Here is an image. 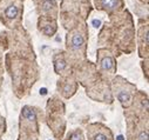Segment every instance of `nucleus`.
Masks as SVG:
<instances>
[{
  "label": "nucleus",
  "instance_id": "nucleus-1",
  "mask_svg": "<svg viewBox=\"0 0 149 140\" xmlns=\"http://www.w3.org/2000/svg\"><path fill=\"white\" fill-rule=\"evenodd\" d=\"M85 34H87V29L84 26L73 28L67 34V47H68V50L80 51V50L85 48V46H86Z\"/></svg>",
  "mask_w": 149,
  "mask_h": 140
},
{
  "label": "nucleus",
  "instance_id": "nucleus-2",
  "mask_svg": "<svg viewBox=\"0 0 149 140\" xmlns=\"http://www.w3.org/2000/svg\"><path fill=\"white\" fill-rule=\"evenodd\" d=\"M94 3L97 10L104 11L110 15L119 12L123 7V0H94Z\"/></svg>",
  "mask_w": 149,
  "mask_h": 140
},
{
  "label": "nucleus",
  "instance_id": "nucleus-3",
  "mask_svg": "<svg viewBox=\"0 0 149 140\" xmlns=\"http://www.w3.org/2000/svg\"><path fill=\"white\" fill-rule=\"evenodd\" d=\"M1 14H3V21H5L6 24L14 22L20 17V8L14 1H10L8 4L5 5V8L3 10Z\"/></svg>",
  "mask_w": 149,
  "mask_h": 140
},
{
  "label": "nucleus",
  "instance_id": "nucleus-4",
  "mask_svg": "<svg viewBox=\"0 0 149 140\" xmlns=\"http://www.w3.org/2000/svg\"><path fill=\"white\" fill-rule=\"evenodd\" d=\"M39 29L46 34V36H53L56 31V22L55 18L47 17V15H41L39 18Z\"/></svg>",
  "mask_w": 149,
  "mask_h": 140
},
{
  "label": "nucleus",
  "instance_id": "nucleus-5",
  "mask_svg": "<svg viewBox=\"0 0 149 140\" xmlns=\"http://www.w3.org/2000/svg\"><path fill=\"white\" fill-rule=\"evenodd\" d=\"M36 7L41 12L48 13L47 17L55 18L58 13V5L55 3V0H35Z\"/></svg>",
  "mask_w": 149,
  "mask_h": 140
},
{
  "label": "nucleus",
  "instance_id": "nucleus-6",
  "mask_svg": "<svg viewBox=\"0 0 149 140\" xmlns=\"http://www.w3.org/2000/svg\"><path fill=\"white\" fill-rule=\"evenodd\" d=\"M100 65H101V68L103 71H111L114 68V59L113 57H110L109 54H104L102 58H101V61H100Z\"/></svg>",
  "mask_w": 149,
  "mask_h": 140
},
{
  "label": "nucleus",
  "instance_id": "nucleus-7",
  "mask_svg": "<svg viewBox=\"0 0 149 140\" xmlns=\"http://www.w3.org/2000/svg\"><path fill=\"white\" fill-rule=\"evenodd\" d=\"M116 97H118V99L122 102V105L123 106H128V105L130 104V101H132V94H130V92L129 91H125L123 88H121L118 93H116Z\"/></svg>",
  "mask_w": 149,
  "mask_h": 140
},
{
  "label": "nucleus",
  "instance_id": "nucleus-8",
  "mask_svg": "<svg viewBox=\"0 0 149 140\" xmlns=\"http://www.w3.org/2000/svg\"><path fill=\"white\" fill-rule=\"evenodd\" d=\"M22 117L26 120H28V121H33V120H35L36 114H35V111L33 108H31V107H24V110H22Z\"/></svg>",
  "mask_w": 149,
  "mask_h": 140
},
{
  "label": "nucleus",
  "instance_id": "nucleus-9",
  "mask_svg": "<svg viewBox=\"0 0 149 140\" xmlns=\"http://www.w3.org/2000/svg\"><path fill=\"white\" fill-rule=\"evenodd\" d=\"M65 67H66V62H65L63 60H58V61H55V69H56L58 72L62 71Z\"/></svg>",
  "mask_w": 149,
  "mask_h": 140
},
{
  "label": "nucleus",
  "instance_id": "nucleus-10",
  "mask_svg": "<svg viewBox=\"0 0 149 140\" xmlns=\"http://www.w3.org/2000/svg\"><path fill=\"white\" fill-rule=\"evenodd\" d=\"M94 140H107V136H106V134L104 133H97V134H95V136H94Z\"/></svg>",
  "mask_w": 149,
  "mask_h": 140
},
{
  "label": "nucleus",
  "instance_id": "nucleus-11",
  "mask_svg": "<svg viewBox=\"0 0 149 140\" xmlns=\"http://www.w3.org/2000/svg\"><path fill=\"white\" fill-rule=\"evenodd\" d=\"M139 140H148V132L147 131L141 132L139 135Z\"/></svg>",
  "mask_w": 149,
  "mask_h": 140
},
{
  "label": "nucleus",
  "instance_id": "nucleus-12",
  "mask_svg": "<svg viewBox=\"0 0 149 140\" xmlns=\"http://www.w3.org/2000/svg\"><path fill=\"white\" fill-rule=\"evenodd\" d=\"M101 25V21L100 20H93V26L94 27H99Z\"/></svg>",
  "mask_w": 149,
  "mask_h": 140
},
{
  "label": "nucleus",
  "instance_id": "nucleus-13",
  "mask_svg": "<svg viewBox=\"0 0 149 140\" xmlns=\"http://www.w3.org/2000/svg\"><path fill=\"white\" fill-rule=\"evenodd\" d=\"M118 140H123V136H122V135H119V136H118Z\"/></svg>",
  "mask_w": 149,
  "mask_h": 140
},
{
  "label": "nucleus",
  "instance_id": "nucleus-14",
  "mask_svg": "<svg viewBox=\"0 0 149 140\" xmlns=\"http://www.w3.org/2000/svg\"><path fill=\"white\" fill-rule=\"evenodd\" d=\"M142 1H146V3H147V1H148V0H142Z\"/></svg>",
  "mask_w": 149,
  "mask_h": 140
},
{
  "label": "nucleus",
  "instance_id": "nucleus-15",
  "mask_svg": "<svg viewBox=\"0 0 149 140\" xmlns=\"http://www.w3.org/2000/svg\"><path fill=\"white\" fill-rule=\"evenodd\" d=\"M49 140H51V139H49Z\"/></svg>",
  "mask_w": 149,
  "mask_h": 140
}]
</instances>
